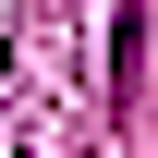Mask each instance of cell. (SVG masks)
I'll return each mask as SVG.
<instances>
[{
    "label": "cell",
    "instance_id": "obj_1",
    "mask_svg": "<svg viewBox=\"0 0 158 158\" xmlns=\"http://www.w3.org/2000/svg\"><path fill=\"white\" fill-rule=\"evenodd\" d=\"M134 61H146V12L122 0V12H110V85H122V98H134Z\"/></svg>",
    "mask_w": 158,
    "mask_h": 158
}]
</instances>
